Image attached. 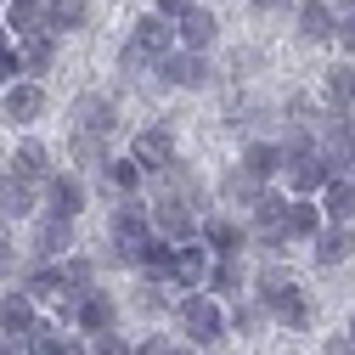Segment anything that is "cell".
Returning a JSON list of instances; mask_svg holds the SVG:
<instances>
[{"label":"cell","mask_w":355,"mask_h":355,"mask_svg":"<svg viewBox=\"0 0 355 355\" xmlns=\"http://www.w3.org/2000/svg\"><path fill=\"white\" fill-rule=\"evenodd\" d=\"M46 214H57V220H79L85 214V181L79 175H51L46 181Z\"/></svg>","instance_id":"16"},{"label":"cell","mask_w":355,"mask_h":355,"mask_svg":"<svg viewBox=\"0 0 355 355\" xmlns=\"http://www.w3.org/2000/svg\"><path fill=\"white\" fill-rule=\"evenodd\" d=\"M12 73H17V51L6 46V51H0V91H6V85H12Z\"/></svg>","instance_id":"47"},{"label":"cell","mask_w":355,"mask_h":355,"mask_svg":"<svg viewBox=\"0 0 355 355\" xmlns=\"http://www.w3.org/2000/svg\"><path fill=\"white\" fill-rule=\"evenodd\" d=\"M113 130H119V102H113V96L85 91V96L73 102V136H96V141H107Z\"/></svg>","instance_id":"4"},{"label":"cell","mask_w":355,"mask_h":355,"mask_svg":"<svg viewBox=\"0 0 355 355\" xmlns=\"http://www.w3.org/2000/svg\"><path fill=\"white\" fill-rule=\"evenodd\" d=\"M0 113H6L12 124H34L40 113H46V85L40 79H12L6 91H0Z\"/></svg>","instance_id":"8"},{"label":"cell","mask_w":355,"mask_h":355,"mask_svg":"<svg viewBox=\"0 0 355 355\" xmlns=\"http://www.w3.org/2000/svg\"><path fill=\"white\" fill-rule=\"evenodd\" d=\"M57 271H62L68 299H79V293H91V288H96V265H91V259H79V254H68V259L57 265Z\"/></svg>","instance_id":"32"},{"label":"cell","mask_w":355,"mask_h":355,"mask_svg":"<svg viewBox=\"0 0 355 355\" xmlns=\"http://www.w3.org/2000/svg\"><path fill=\"white\" fill-rule=\"evenodd\" d=\"M322 355H355V344H349V338H327V349H322Z\"/></svg>","instance_id":"48"},{"label":"cell","mask_w":355,"mask_h":355,"mask_svg":"<svg viewBox=\"0 0 355 355\" xmlns=\"http://www.w3.org/2000/svg\"><path fill=\"white\" fill-rule=\"evenodd\" d=\"M85 17H91V6L85 0H46V28H85Z\"/></svg>","instance_id":"34"},{"label":"cell","mask_w":355,"mask_h":355,"mask_svg":"<svg viewBox=\"0 0 355 355\" xmlns=\"http://www.w3.org/2000/svg\"><path fill=\"white\" fill-rule=\"evenodd\" d=\"M46 355H91V344H79V338H62V333H57V338L46 344Z\"/></svg>","instance_id":"42"},{"label":"cell","mask_w":355,"mask_h":355,"mask_svg":"<svg viewBox=\"0 0 355 355\" xmlns=\"http://www.w3.org/2000/svg\"><path fill=\"white\" fill-rule=\"evenodd\" d=\"M6 164H12L6 175H17L23 187H46V181H51V147H46V141H23V147H12Z\"/></svg>","instance_id":"13"},{"label":"cell","mask_w":355,"mask_h":355,"mask_svg":"<svg viewBox=\"0 0 355 355\" xmlns=\"http://www.w3.org/2000/svg\"><path fill=\"white\" fill-rule=\"evenodd\" d=\"M288 0H254V12H282Z\"/></svg>","instance_id":"49"},{"label":"cell","mask_w":355,"mask_h":355,"mask_svg":"<svg viewBox=\"0 0 355 355\" xmlns=\"http://www.w3.org/2000/svg\"><path fill=\"white\" fill-rule=\"evenodd\" d=\"M91 355H136V344H124L119 333H102V338H91Z\"/></svg>","instance_id":"40"},{"label":"cell","mask_w":355,"mask_h":355,"mask_svg":"<svg viewBox=\"0 0 355 355\" xmlns=\"http://www.w3.org/2000/svg\"><path fill=\"white\" fill-rule=\"evenodd\" d=\"M293 23H299V40H310V46H327V40L338 34V17H333L327 0H304V6L293 12Z\"/></svg>","instance_id":"19"},{"label":"cell","mask_w":355,"mask_h":355,"mask_svg":"<svg viewBox=\"0 0 355 355\" xmlns=\"http://www.w3.org/2000/svg\"><path fill=\"white\" fill-rule=\"evenodd\" d=\"M282 175H288V192H293V198H316V192L327 187V164H322V153L288 158V164H282Z\"/></svg>","instance_id":"17"},{"label":"cell","mask_w":355,"mask_h":355,"mask_svg":"<svg viewBox=\"0 0 355 355\" xmlns=\"http://www.w3.org/2000/svg\"><path fill=\"white\" fill-rule=\"evenodd\" d=\"M136 51H147V57H158V62H164V57L175 51V23H164L158 12H153V17H141V23H136Z\"/></svg>","instance_id":"25"},{"label":"cell","mask_w":355,"mask_h":355,"mask_svg":"<svg viewBox=\"0 0 355 355\" xmlns=\"http://www.w3.org/2000/svg\"><path fill=\"white\" fill-rule=\"evenodd\" d=\"M175 316H181L192 344H220L226 338V310L214 304V293H187L181 304H175Z\"/></svg>","instance_id":"2"},{"label":"cell","mask_w":355,"mask_h":355,"mask_svg":"<svg viewBox=\"0 0 355 355\" xmlns=\"http://www.w3.org/2000/svg\"><path fill=\"white\" fill-rule=\"evenodd\" d=\"M136 355H192V344H175V338H164V333H153L147 344H136Z\"/></svg>","instance_id":"38"},{"label":"cell","mask_w":355,"mask_h":355,"mask_svg":"<svg viewBox=\"0 0 355 355\" xmlns=\"http://www.w3.org/2000/svg\"><path fill=\"white\" fill-rule=\"evenodd\" d=\"M327 102H333V113L355 107V62H333L327 68Z\"/></svg>","instance_id":"29"},{"label":"cell","mask_w":355,"mask_h":355,"mask_svg":"<svg viewBox=\"0 0 355 355\" xmlns=\"http://www.w3.org/2000/svg\"><path fill=\"white\" fill-rule=\"evenodd\" d=\"M102 181H107L113 192H124V198H130V192L141 187V169L130 164V158H107V164H102Z\"/></svg>","instance_id":"36"},{"label":"cell","mask_w":355,"mask_h":355,"mask_svg":"<svg viewBox=\"0 0 355 355\" xmlns=\"http://www.w3.org/2000/svg\"><path fill=\"white\" fill-rule=\"evenodd\" d=\"M214 34H220V23H214V12H203V6H192L181 23H175V40H181L187 51H198V57L214 46Z\"/></svg>","instance_id":"23"},{"label":"cell","mask_w":355,"mask_h":355,"mask_svg":"<svg viewBox=\"0 0 355 355\" xmlns=\"http://www.w3.org/2000/svg\"><path fill=\"white\" fill-rule=\"evenodd\" d=\"M333 40H338V46H344V57H355V12H349V17L338 23V34H333Z\"/></svg>","instance_id":"45"},{"label":"cell","mask_w":355,"mask_h":355,"mask_svg":"<svg viewBox=\"0 0 355 355\" xmlns=\"http://www.w3.org/2000/svg\"><path fill=\"white\" fill-rule=\"evenodd\" d=\"M322 232V209L316 198H288V214H282V243H310Z\"/></svg>","instance_id":"20"},{"label":"cell","mask_w":355,"mask_h":355,"mask_svg":"<svg viewBox=\"0 0 355 355\" xmlns=\"http://www.w3.org/2000/svg\"><path fill=\"white\" fill-rule=\"evenodd\" d=\"M0 12H6L0 23H6L17 40H28V34H51V28H46V6H40V0H6Z\"/></svg>","instance_id":"24"},{"label":"cell","mask_w":355,"mask_h":355,"mask_svg":"<svg viewBox=\"0 0 355 355\" xmlns=\"http://www.w3.org/2000/svg\"><path fill=\"white\" fill-rule=\"evenodd\" d=\"M310 243H316V265L333 271V265H344V259L355 254V226H322Z\"/></svg>","instance_id":"22"},{"label":"cell","mask_w":355,"mask_h":355,"mask_svg":"<svg viewBox=\"0 0 355 355\" xmlns=\"http://www.w3.org/2000/svg\"><path fill=\"white\" fill-rule=\"evenodd\" d=\"M158 192H169V198H181L192 214H203V203H209V187L198 181V169L192 164H181V158H175L169 169H158Z\"/></svg>","instance_id":"12"},{"label":"cell","mask_w":355,"mask_h":355,"mask_svg":"<svg viewBox=\"0 0 355 355\" xmlns=\"http://www.w3.org/2000/svg\"><path fill=\"white\" fill-rule=\"evenodd\" d=\"M147 220H153V232H158L164 243H192V232H198V214H192L181 198H169V192H158V198H153Z\"/></svg>","instance_id":"5"},{"label":"cell","mask_w":355,"mask_h":355,"mask_svg":"<svg viewBox=\"0 0 355 355\" xmlns=\"http://www.w3.org/2000/svg\"><path fill=\"white\" fill-rule=\"evenodd\" d=\"M0 164H6V147H0Z\"/></svg>","instance_id":"54"},{"label":"cell","mask_w":355,"mask_h":355,"mask_svg":"<svg viewBox=\"0 0 355 355\" xmlns=\"http://www.w3.org/2000/svg\"><path fill=\"white\" fill-rule=\"evenodd\" d=\"M209 265H214V254H209L198 237H192V243H175V254H169V282L187 288V293H203Z\"/></svg>","instance_id":"6"},{"label":"cell","mask_w":355,"mask_h":355,"mask_svg":"<svg viewBox=\"0 0 355 355\" xmlns=\"http://www.w3.org/2000/svg\"><path fill=\"white\" fill-rule=\"evenodd\" d=\"M198 243L214 254V259H226V254H243V243H248V232L237 226L232 214H209L203 220V232H198Z\"/></svg>","instance_id":"15"},{"label":"cell","mask_w":355,"mask_h":355,"mask_svg":"<svg viewBox=\"0 0 355 355\" xmlns=\"http://www.w3.org/2000/svg\"><path fill=\"white\" fill-rule=\"evenodd\" d=\"M344 338H349V344H355V310H349V333H344Z\"/></svg>","instance_id":"51"},{"label":"cell","mask_w":355,"mask_h":355,"mask_svg":"<svg viewBox=\"0 0 355 355\" xmlns=\"http://www.w3.org/2000/svg\"><path fill=\"white\" fill-rule=\"evenodd\" d=\"M254 181H271V175H282V147L277 141H248V153L237 158Z\"/></svg>","instance_id":"27"},{"label":"cell","mask_w":355,"mask_h":355,"mask_svg":"<svg viewBox=\"0 0 355 355\" xmlns=\"http://www.w3.org/2000/svg\"><path fill=\"white\" fill-rule=\"evenodd\" d=\"M68 316H73V327H79L85 338H102V333H113V322H119V304H113L102 288H91V293H79V299L68 304Z\"/></svg>","instance_id":"7"},{"label":"cell","mask_w":355,"mask_h":355,"mask_svg":"<svg viewBox=\"0 0 355 355\" xmlns=\"http://www.w3.org/2000/svg\"><path fill=\"white\" fill-rule=\"evenodd\" d=\"M34 322H40V304H34V299H28L23 288L0 299V333H6V338H17V344H23Z\"/></svg>","instance_id":"21"},{"label":"cell","mask_w":355,"mask_h":355,"mask_svg":"<svg viewBox=\"0 0 355 355\" xmlns=\"http://www.w3.org/2000/svg\"><path fill=\"white\" fill-rule=\"evenodd\" d=\"M147 237H153L147 209L124 198V203L113 209V259H119V265H136V259H141V248H147Z\"/></svg>","instance_id":"1"},{"label":"cell","mask_w":355,"mask_h":355,"mask_svg":"<svg viewBox=\"0 0 355 355\" xmlns=\"http://www.w3.org/2000/svg\"><path fill=\"white\" fill-rule=\"evenodd\" d=\"M0 6H6V0H0Z\"/></svg>","instance_id":"55"},{"label":"cell","mask_w":355,"mask_h":355,"mask_svg":"<svg viewBox=\"0 0 355 355\" xmlns=\"http://www.w3.org/2000/svg\"><path fill=\"white\" fill-rule=\"evenodd\" d=\"M158 73H164V85H175V91H203V85L214 79L209 57H198V51H169L158 62Z\"/></svg>","instance_id":"10"},{"label":"cell","mask_w":355,"mask_h":355,"mask_svg":"<svg viewBox=\"0 0 355 355\" xmlns=\"http://www.w3.org/2000/svg\"><path fill=\"white\" fill-rule=\"evenodd\" d=\"M51 62H57V40L51 34H28L17 46V73H46Z\"/></svg>","instance_id":"26"},{"label":"cell","mask_w":355,"mask_h":355,"mask_svg":"<svg viewBox=\"0 0 355 355\" xmlns=\"http://www.w3.org/2000/svg\"><path fill=\"white\" fill-rule=\"evenodd\" d=\"M169 254H175V243H164L158 232L147 237V248H141V259H136V271L141 277H153V282H169Z\"/></svg>","instance_id":"31"},{"label":"cell","mask_w":355,"mask_h":355,"mask_svg":"<svg viewBox=\"0 0 355 355\" xmlns=\"http://www.w3.org/2000/svg\"><path fill=\"white\" fill-rule=\"evenodd\" d=\"M68 254H73V220L40 214V226H34V259L40 265H62Z\"/></svg>","instance_id":"9"},{"label":"cell","mask_w":355,"mask_h":355,"mask_svg":"<svg viewBox=\"0 0 355 355\" xmlns=\"http://www.w3.org/2000/svg\"><path fill=\"white\" fill-rule=\"evenodd\" d=\"M175 158V130L169 124H147V130H136V141H130V164H136L141 175H158V169H169Z\"/></svg>","instance_id":"3"},{"label":"cell","mask_w":355,"mask_h":355,"mask_svg":"<svg viewBox=\"0 0 355 355\" xmlns=\"http://www.w3.org/2000/svg\"><path fill=\"white\" fill-rule=\"evenodd\" d=\"M288 282H293V277L282 271V265H265V271H259V304H265V299H271V293H282Z\"/></svg>","instance_id":"39"},{"label":"cell","mask_w":355,"mask_h":355,"mask_svg":"<svg viewBox=\"0 0 355 355\" xmlns=\"http://www.w3.org/2000/svg\"><path fill=\"white\" fill-rule=\"evenodd\" d=\"M338 6H349V12H355V0H338Z\"/></svg>","instance_id":"53"},{"label":"cell","mask_w":355,"mask_h":355,"mask_svg":"<svg viewBox=\"0 0 355 355\" xmlns=\"http://www.w3.org/2000/svg\"><path fill=\"white\" fill-rule=\"evenodd\" d=\"M0 355H23V344L17 338H0Z\"/></svg>","instance_id":"50"},{"label":"cell","mask_w":355,"mask_h":355,"mask_svg":"<svg viewBox=\"0 0 355 355\" xmlns=\"http://www.w3.org/2000/svg\"><path fill=\"white\" fill-rule=\"evenodd\" d=\"M73 158L102 169V164H107V141H96V136H73Z\"/></svg>","instance_id":"37"},{"label":"cell","mask_w":355,"mask_h":355,"mask_svg":"<svg viewBox=\"0 0 355 355\" xmlns=\"http://www.w3.org/2000/svg\"><path fill=\"white\" fill-rule=\"evenodd\" d=\"M141 310H147V316H164V310H169V293H164L158 282H147V288H141Z\"/></svg>","instance_id":"41"},{"label":"cell","mask_w":355,"mask_h":355,"mask_svg":"<svg viewBox=\"0 0 355 355\" xmlns=\"http://www.w3.org/2000/svg\"><path fill=\"white\" fill-rule=\"evenodd\" d=\"M237 288H243V259H237V254L214 259V265H209V282H203V293H220V299H232Z\"/></svg>","instance_id":"28"},{"label":"cell","mask_w":355,"mask_h":355,"mask_svg":"<svg viewBox=\"0 0 355 355\" xmlns=\"http://www.w3.org/2000/svg\"><path fill=\"white\" fill-rule=\"evenodd\" d=\"M322 203V226H355V181H344V175H333V181L316 192Z\"/></svg>","instance_id":"14"},{"label":"cell","mask_w":355,"mask_h":355,"mask_svg":"<svg viewBox=\"0 0 355 355\" xmlns=\"http://www.w3.org/2000/svg\"><path fill=\"white\" fill-rule=\"evenodd\" d=\"M265 316H271V322H282V327H293V333H304L310 322H316V310H310V293H304L299 282H288L282 293H271V299H265Z\"/></svg>","instance_id":"11"},{"label":"cell","mask_w":355,"mask_h":355,"mask_svg":"<svg viewBox=\"0 0 355 355\" xmlns=\"http://www.w3.org/2000/svg\"><path fill=\"white\" fill-rule=\"evenodd\" d=\"M119 62H124V73H141L153 57H147V51H136V46H124V57H119Z\"/></svg>","instance_id":"46"},{"label":"cell","mask_w":355,"mask_h":355,"mask_svg":"<svg viewBox=\"0 0 355 355\" xmlns=\"http://www.w3.org/2000/svg\"><path fill=\"white\" fill-rule=\"evenodd\" d=\"M187 12H192V0H158V17L164 23H181Z\"/></svg>","instance_id":"44"},{"label":"cell","mask_w":355,"mask_h":355,"mask_svg":"<svg viewBox=\"0 0 355 355\" xmlns=\"http://www.w3.org/2000/svg\"><path fill=\"white\" fill-rule=\"evenodd\" d=\"M12 271H17V248H12V237H6V232H0V282H6Z\"/></svg>","instance_id":"43"},{"label":"cell","mask_w":355,"mask_h":355,"mask_svg":"<svg viewBox=\"0 0 355 355\" xmlns=\"http://www.w3.org/2000/svg\"><path fill=\"white\" fill-rule=\"evenodd\" d=\"M0 51H6V23H0Z\"/></svg>","instance_id":"52"},{"label":"cell","mask_w":355,"mask_h":355,"mask_svg":"<svg viewBox=\"0 0 355 355\" xmlns=\"http://www.w3.org/2000/svg\"><path fill=\"white\" fill-rule=\"evenodd\" d=\"M28 209H34V187H23L17 175L0 169V214H6V220H23Z\"/></svg>","instance_id":"30"},{"label":"cell","mask_w":355,"mask_h":355,"mask_svg":"<svg viewBox=\"0 0 355 355\" xmlns=\"http://www.w3.org/2000/svg\"><path fill=\"white\" fill-rule=\"evenodd\" d=\"M220 203H226V209H254L259 198H265V181H254V175L243 169V164H232L226 175H220Z\"/></svg>","instance_id":"18"},{"label":"cell","mask_w":355,"mask_h":355,"mask_svg":"<svg viewBox=\"0 0 355 355\" xmlns=\"http://www.w3.org/2000/svg\"><path fill=\"white\" fill-rule=\"evenodd\" d=\"M265 322H271V316H265V304H259V299H243V304H232V316H226V327H232V333H243V338H254Z\"/></svg>","instance_id":"35"},{"label":"cell","mask_w":355,"mask_h":355,"mask_svg":"<svg viewBox=\"0 0 355 355\" xmlns=\"http://www.w3.org/2000/svg\"><path fill=\"white\" fill-rule=\"evenodd\" d=\"M23 293H28L34 304H40V299H68V288H62V271H57V265H40V271L23 282ZM68 304H73V299H68Z\"/></svg>","instance_id":"33"}]
</instances>
